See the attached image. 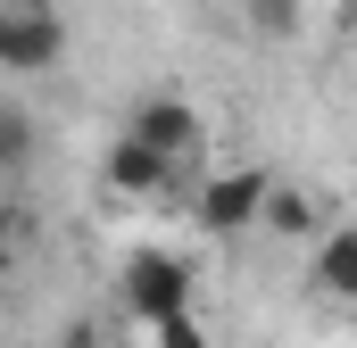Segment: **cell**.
<instances>
[{
	"instance_id": "6da1fadb",
	"label": "cell",
	"mask_w": 357,
	"mask_h": 348,
	"mask_svg": "<svg viewBox=\"0 0 357 348\" xmlns=\"http://www.w3.org/2000/svg\"><path fill=\"white\" fill-rule=\"evenodd\" d=\"M116 299H125V315L133 324H167V315H191V265L175 249H133L125 274H116Z\"/></svg>"
},
{
	"instance_id": "7a4b0ae2",
	"label": "cell",
	"mask_w": 357,
	"mask_h": 348,
	"mask_svg": "<svg viewBox=\"0 0 357 348\" xmlns=\"http://www.w3.org/2000/svg\"><path fill=\"white\" fill-rule=\"evenodd\" d=\"M266 166H225V174H199V199H191V224L208 241H233L258 224V199H266Z\"/></svg>"
},
{
	"instance_id": "3957f363",
	"label": "cell",
	"mask_w": 357,
	"mask_h": 348,
	"mask_svg": "<svg viewBox=\"0 0 357 348\" xmlns=\"http://www.w3.org/2000/svg\"><path fill=\"white\" fill-rule=\"evenodd\" d=\"M125 141L158 150L167 166H191V158H199V108H191L183 91H142V100L125 108Z\"/></svg>"
},
{
	"instance_id": "277c9868",
	"label": "cell",
	"mask_w": 357,
	"mask_h": 348,
	"mask_svg": "<svg viewBox=\"0 0 357 348\" xmlns=\"http://www.w3.org/2000/svg\"><path fill=\"white\" fill-rule=\"evenodd\" d=\"M59 58H67L59 8H8L0 0V75H50Z\"/></svg>"
},
{
	"instance_id": "5b68a950",
	"label": "cell",
	"mask_w": 357,
	"mask_h": 348,
	"mask_svg": "<svg viewBox=\"0 0 357 348\" xmlns=\"http://www.w3.org/2000/svg\"><path fill=\"white\" fill-rule=\"evenodd\" d=\"M175 174L183 166H167L158 150H142V141H108V158H100V182L116 191V199H158V191H175Z\"/></svg>"
},
{
	"instance_id": "8992f818",
	"label": "cell",
	"mask_w": 357,
	"mask_h": 348,
	"mask_svg": "<svg viewBox=\"0 0 357 348\" xmlns=\"http://www.w3.org/2000/svg\"><path fill=\"white\" fill-rule=\"evenodd\" d=\"M250 232H274V241H316L324 232V207H316V191H299V182H266V199H258V224Z\"/></svg>"
},
{
	"instance_id": "52a82bcc",
	"label": "cell",
	"mask_w": 357,
	"mask_h": 348,
	"mask_svg": "<svg viewBox=\"0 0 357 348\" xmlns=\"http://www.w3.org/2000/svg\"><path fill=\"white\" fill-rule=\"evenodd\" d=\"M316 290L324 299H357V232L349 224H324L316 232Z\"/></svg>"
},
{
	"instance_id": "ba28073f",
	"label": "cell",
	"mask_w": 357,
	"mask_h": 348,
	"mask_svg": "<svg viewBox=\"0 0 357 348\" xmlns=\"http://www.w3.org/2000/svg\"><path fill=\"white\" fill-rule=\"evenodd\" d=\"M33 150H42L33 108H25V100H0V174H25V166H33Z\"/></svg>"
},
{
	"instance_id": "9c48e42d",
	"label": "cell",
	"mask_w": 357,
	"mask_h": 348,
	"mask_svg": "<svg viewBox=\"0 0 357 348\" xmlns=\"http://www.w3.org/2000/svg\"><path fill=\"white\" fill-rule=\"evenodd\" d=\"M241 17H250V33H258V42H291L307 8H299V0H241Z\"/></svg>"
},
{
	"instance_id": "30bf717a",
	"label": "cell",
	"mask_w": 357,
	"mask_h": 348,
	"mask_svg": "<svg viewBox=\"0 0 357 348\" xmlns=\"http://www.w3.org/2000/svg\"><path fill=\"white\" fill-rule=\"evenodd\" d=\"M150 348H208V332L191 315H167V324H150Z\"/></svg>"
},
{
	"instance_id": "8fae6325",
	"label": "cell",
	"mask_w": 357,
	"mask_h": 348,
	"mask_svg": "<svg viewBox=\"0 0 357 348\" xmlns=\"http://www.w3.org/2000/svg\"><path fill=\"white\" fill-rule=\"evenodd\" d=\"M59 348H100V332H91V324H75V332H67Z\"/></svg>"
},
{
	"instance_id": "7c38bea8",
	"label": "cell",
	"mask_w": 357,
	"mask_h": 348,
	"mask_svg": "<svg viewBox=\"0 0 357 348\" xmlns=\"http://www.w3.org/2000/svg\"><path fill=\"white\" fill-rule=\"evenodd\" d=\"M8 232H17V216H8V199H0V258H8Z\"/></svg>"
}]
</instances>
